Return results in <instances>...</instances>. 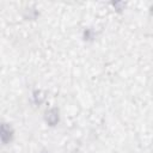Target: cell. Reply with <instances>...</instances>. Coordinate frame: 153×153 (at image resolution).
Masks as SVG:
<instances>
[{"label": "cell", "instance_id": "obj_3", "mask_svg": "<svg viewBox=\"0 0 153 153\" xmlns=\"http://www.w3.org/2000/svg\"><path fill=\"white\" fill-rule=\"evenodd\" d=\"M93 37H94V33H93V31H92L91 29H86V30L84 31V39L91 41Z\"/></svg>", "mask_w": 153, "mask_h": 153}, {"label": "cell", "instance_id": "obj_4", "mask_svg": "<svg viewBox=\"0 0 153 153\" xmlns=\"http://www.w3.org/2000/svg\"><path fill=\"white\" fill-rule=\"evenodd\" d=\"M41 153H49L48 151H43V152H41Z\"/></svg>", "mask_w": 153, "mask_h": 153}, {"label": "cell", "instance_id": "obj_2", "mask_svg": "<svg viewBox=\"0 0 153 153\" xmlns=\"http://www.w3.org/2000/svg\"><path fill=\"white\" fill-rule=\"evenodd\" d=\"M44 118H45V122H47L50 127L56 126V124H57V122H59V120H60L59 110H57L56 108H51V109H49V110L45 112Z\"/></svg>", "mask_w": 153, "mask_h": 153}, {"label": "cell", "instance_id": "obj_1", "mask_svg": "<svg viewBox=\"0 0 153 153\" xmlns=\"http://www.w3.org/2000/svg\"><path fill=\"white\" fill-rule=\"evenodd\" d=\"M0 136H1V141H2L4 145H7L8 142H11L12 139H13L12 127L7 123H2L1 124V130H0Z\"/></svg>", "mask_w": 153, "mask_h": 153}]
</instances>
